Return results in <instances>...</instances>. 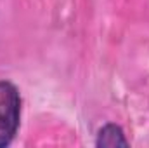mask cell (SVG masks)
Listing matches in <instances>:
<instances>
[{
  "label": "cell",
  "mask_w": 149,
  "mask_h": 148,
  "mask_svg": "<svg viewBox=\"0 0 149 148\" xmlns=\"http://www.w3.org/2000/svg\"><path fill=\"white\" fill-rule=\"evenodd\" d=\"M97 147H128V141L125 138V132L120 125L116 124H106L104 127L99 129V134H97V141H95Z\"/></svg>",
  "instance_id": "2"
},
{
  "label": "cell",
  "mask_w": 149,
  "mask_h": 148,
  "mask_svg": "<svg viewBox=\"0 0 149 148\" xmlns=\"http://www.w3.org/2000/svg\"><path fill=\"white\" fill-rule=\"evenodd\" d=\"M21 98L14 84L0 80V148L10 145L19 127Z\"/></svg>",
  "instance_id": "1"
}]
</instances>
